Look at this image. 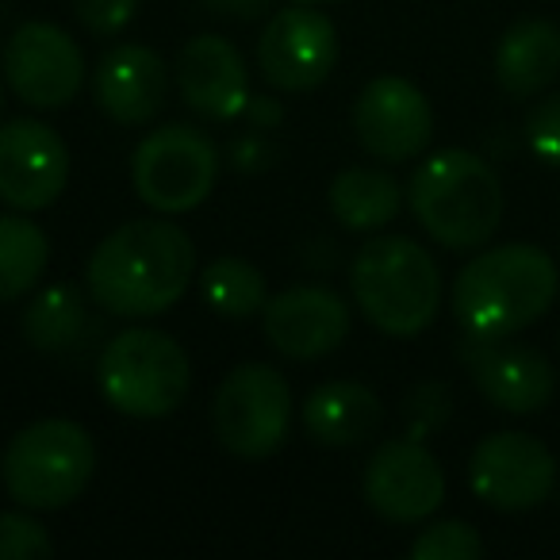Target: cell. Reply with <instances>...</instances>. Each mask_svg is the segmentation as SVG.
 <instances>
[{
	"instance_id": "1",
	"label": "cell",
	"mask_w": 560,
	"mask_h": 560,
	"mask_svg": "<svg viewBox=\"0 0 560 560\" xmlns=\"http://www.w3.org/2000/svg\"><path fill=\"white\" fill-rule=\"evenodd\" d=\"M196 246L170 219H131L116 226L85 265V289L96 307L119 319H154L188 292Z\"/></svg>"
},
{
	"instance_id": "2",
	"label": "cell",
	"mask_w": 560,
	"mask_h": 560,
	"mask_svg": "<svg viewBox=\"0 0 560 560\" xmlns=\"http://www.w3.org/2000/svg\"><path fill=\"white\" fill-rule=\"evenodd\" d=\"M560 272L541 246L506 242L483 249L453 284V315L460 330L483 338H511L534 327L557 300Z\"/></svg>"
},
{
	"instance_id": "3",
	"label": "cell",
	"mask_w": 560,
	"mask_h": 560,
	"mask_svg": "<svg viewBox=\"0 0 560 560\" xmlns=\"http://www.w3.org/2000/svg\"><path fill=\"white\" fill-rule=\"evenodd\" d=\"M407 200L419 226L445 249H480L503 223V180L472 150H438L411 173Z\"/></svg>"
},
{
	"instance_id": "4",
	"label": "cell",
	"mask_w": 560,
	"mask_h": 560,
	"mask_svg": "<svg viewBox=\"0 0 560 560\" xmlns=\"http://www.w3.org/2000/svg\"><path fill=\"white\" fill-rule=\"evenodd\" d=\"M350 289L361 315L381 335L415 338L438 319L442 269L407 234H381L358 249L350 265Z\"/></svg>"
},
{
	"instance_id": "5",
	"label": "cell",
	"mask_w": 560,
	"mask_h": 560,
	"mask_svg": "<svg viewBox=\"0 0 560 560\" xmlns=\"http://www.w3.org/2000/svg\"><path fill=\"white\" fill-rule=\"evenodd\" d=\"M96 445L73 419H39L16 430L0 453V483L27 511H62L89 488Z\"/></svg>"
},
{
	"instance_id": "6",
	"label": "cell",
	"mask_w": 560,
	"mask_h": 560,
	"mask_svg": "<svg viewBox=\"0 0 560 560\" xmlns=\"http://www.w3.org/2000/svg\"><path fill=\"white\" fill-rule=\"evenodd\" d=\"M101 392L127 419H165L188 396L192 365L185 346L154 327L119 330L96 365Z\"/></svg>"
},
{
	"instance_id": "7",
	"label": "cell",
	"mask_w": 560,
	"mask_h": 560,
	"mask_svg": "<svg viewBox=\"0 0 560 560\" xmlns=\"http://www.w3.org/2000/svg\"><path fill=\"white\" fill-rule=\"evenodd\" d=\"M219 180V147L192 124H165L139 142L131 158V185L158 215L196 211Z\"/></svg>"
},
{
	"instance_id": "8",
	"label": "cell",
	"mask_w": 560,
	"mask_h": 560,
	"mask_svg": "<svg viewBox=\"0 0 560 560\" xmlns=\"http://www.w3.org/2000/svg\"><path fill=\"white\" fill-rule=\"evenodd\" d=\"M211 430L234 457H272L292 430V388L284 373L261 361L231 369L211 399Z\"/></svg>"
},
{
	"instance_id": "9",
	"label": "cell",
	"mask_w": 560,
	"mask_h": 560,
	"mask_svg": "<svg viewBox=\"0 0 560 560\" xmlns=\"http://www.w3.org/2000/svg\"><path fill=\"white\" fill-rule=\"evenodd\" d=\"M0 70L20 101L43 112L78 101L89 73L78 39L47 20H32L12 32V39L4 43Z\"/></svg>"
},
{
	"instance_id": "10",
	"label": "cell",
	"mask_w": 560,
	"mask_h": 560,
	"mask_svg": "<svg viewBox=\"0 0 560 560\" xmlns=\"http://www.w3.org/2000/svg\"><path fill=\"white\" fill-rule=\"evenodd\" d=\"M468 488L495 511H534L557 488V460L537 438L499 430L468 457Z\"/></svg>"
},
{
	"instance_id": "11",
	"label": "cell",
	"mask_w": 560,
	"mask_h": 560,
	"mask_svg": "<svg viewBox=\"0 0 560 560\" xmlns=\"http://www.w3.org/2000/svg\"><path fill=\"white\" fill-rule=\"evenodd\" d=\"M261 78L280 93H312L338 66V27L312 4L284 9L257 39Z\"/></svg>"
},
{
	"instance_id": "12",
	"label": "cell",
	"mask_w": 560,
	"mask_h": 560,
	"mask_svg": "<svg viewBox=\"0 0 560 560\" xmlns=\"http://www.w3.org/2000/svg\"><path fill=\"white\" fill-rule=\"evenodd\" d=\"M457 358L480 388V396L506 415H537L557 396V373H552L549 358L526 342L483 338L465 330Z\"/></svg>"
},
{
	"instance_id": "13",
	"label": "cell",
	"mask_w": 560,
	"mask_h": 560,
	"mask_svg": "<svg viewBox=\"0 0 560 560\" xmlns=\"http://www.w3.org/2000/svg\"><path fill=\"white\" fill-rule=\"evenodd\" d=\"M353 131L376 162H411L434 139V108L419 85L384 73L361 89L353 104Z\"/></svg>"
},
{
	"instance_id": "14",
	"label": "cell",
	"mask_w": 560,
	"mask_h": 560,
	"mask_svg": "<svg viewBox=\"0 0 560 560\" xmlns=\"http://www.w3.org/2000/svg\"><path fill=\"white\" fill-rule=\"evenodd\" d=\"M365 503L396 526H419L442 506L445 472L419 438H392L376 445L365 465Z\"/></svg>"
},
{
	"instance_id": "15",
	"label": "cell",
	"mask_w": 560,
	"mask_h": 560,
	"mask_svg": "<svg viewBox=\"0 0 560 560\" xmlns=\"http://www.w3.org/2000/svg\"><path fill=\"white\" fill-rule=\"evenodd\" d=\"M70 150L43 119H12L0 127V200L16 211H43L66 192Z\"/></svg>"
},
{
	"instance_id": "16",
	"label": "cell",
	"mask_w": 560,
	"mask_h": 560,
	"mask_svg": "<svg viewBox=\"0 0 560 560\" xmlns=\"http://www.w3.org/2000/svg\"><path fill=\"white\" fill-rule=\"evenodd\" d=\"M261 327L277 353L292 361H319L346 342L350 307L335 289L292 284L269 296V304L261 307Z\"/></svg>"
},
{
	"instance_id": "17",
	"label": "cell",
	"mask_w": 560,
	"mask_h": 560,
	"mask_svg": "<svg viewBox=\"0 0 560 560\" xmlns=\"http://www.w3.org/2000/svg\"><path fill=\"white\" fill-rule=\"evenodd\" d=\"M177 89L180 101L203 119H231L246 116L249 104V73L242 62V50L223 35H196L177 55Z\"/></svg>"
},
{
	"instance_id": "18",
	"label": "cell",
	"mask_w": 560,
	"mask_h": 560,
	"mask_svg": "<svg viewBox=\"0 0 560 560\" xmlns=\"http://www.w3.org/2000/svg\"><path fill=\"white\" fill-rule=\"evenodd\" d=\"M170 96V66L142 43H119L96 62L93 101L112 124L147 127Z\"/></svg>"
},
{
	"instance_id": "19",
	"label": "cell",
	"mask_w": 560,
	"mask_h": 560,
	"mask_svg": "<svg viewBox=\"0 0 560 560\" xmlns=\"http://www.w3.org/2000/svg\"><path fill=\"white\" fill-rule=\"evenodd\" d=\"M384 419V404L361 381H327L307 396L304 430L315 445L350 450L376 434Z\"/></svg>"
},
{
	"instance_id": "20",
	"label": "cell",
	"mask_w": 560,
	"mask_h": 560,
	"mask_svg": "<svg viewBox=\"0 0 560 560\" xmlns=\"http://www.w3.org/2000/svg\"><path fill=\"white\" fill-rule=\"evenodd\" d=\"M560 78V27L518 20L495 47V81L511 96H537Z\"/></svg>"
},
{
	"instance_id": "21",
	"label": "cell",
	"mask_w": 560,
	"mask_h": 560,
	"mask_svg": "<svg viewBox=\"0 0 560 560\" xmlns=\"http://www.w3.org/2000/svg\"><path fill=\"white\" fill-rule=\"evenodd\" d=\"M404 208V188L392 173L350 165L330 180V211L350 231H381Z\"/></svg>"
},
{
	"instance_id": "22",
	"label": "cell",
	"mask_w": 560,
	"mask_h": 560,
	"mask_svg": "<svg viewBox=\"0 0 560 560\" xmlns=\"http://www.w3.org/2000/svg\"><path fill=\"white\" fill-rule=\"evenodd\" d=\"M89 327V307L73 284H50L39 289L24 307L20 330L39 353H62L81 342Z\"/></svg>"
},
{
	"instance_id": "23",
	"label": "cell",
	"mask_w": 560,
	"mask_h": 560,
	"mask_svg": "<svg viewBox=\"0 0 560 560\" xmlns=\"http://www.w3.org/2000/svg\"><path fill=\"white\" fill-rule=\"evenodd\" d=\"M200 296L219 319L242 323L261 315V307L269 304V284L254 261L223 254L200 272Z\"/></svg>"
},
{
	"instance_id": "24",
	"label": "cell",
	"mask_w": 560,
	"mask_h": 560,
	"mask_svg": "<svg viewBox=\"0 0 560 560\" xmlns=\"http://www.w3.org/2000/svg\"><path fill=\"white\" fill-rule=\"evenodd\" d=\"M50 238L27 215H0V304L20 300L47 272Z\"/></svg>"
},
{
	"instance_id": "25",
	"label": "cell",
	"mask_w": 560,
	"mask_h": 560,
	"mask_svg": "<svg viewBox=\"0 0 560 560\" xmlns=\"http://www.w3.org/2000/svg\"><path fill=\"white\" fill-rule=\"evenodd\" d=\"M411 557L415 560H480L483 537L460 518L430 522L411 541Z\"/></svg>"
},
{
	"instance_id": "26",
	"label": "cell",
	"mask_w": 560,
	"mask_h": 560,
	"mask_svg": "<svg viewBox=\"0 0 560 560\" xmlns=\"http://www.w3.org/2000/svg\"><path fill=\"white\" fill-rule=\"evenodd\" d=\"M55 557V537L35 514L4 511L0 514V560H47Z\"/></svg>"
},
{
	"instance_id": "27",
	"label": "cell",
	"mask_w": 560,
	"mask_h": 560,
	"mask_svg": "<svg viewBox=\"0 0 560 560\" xmlns=\"http://www.w3.org/2000/svg\"><path fill=\"white\" fill-rule=\"evenodd\" d=\"M526 142L549 170H560V93L545 96L526 116Z\"/></svg>"
},
{
	"instance_id": "28",
	"label": "cell",
	"mask_w": 560,
	"mask_h": 560,
	"mask_svg": "<svg viewBox=\"0 0 560 560\" xmlns=\"http://www.w3.org/2000/svg\"><path fill=\"white\" fill-rule=\"evenodd\" d=\"M450 419V388L445 384H419L407 396V438H427L434 434L442 422Z\"/></svg>"
},
{
	"instance_id": "29",
	"label": "cell",
	"mask_w": 560,
	"mask_h": 560,
	"mask_svg": "<svg viewBox=\"0 0 560 560\" xmlns=\"http://www.w3.org/2000/svg\"><path fill=\"white\" fill-rule=\"evenodd\" d=\"M135 9H139V0H73V12H78L81 27L101 35V39L124 32L135 20Z\"/></svg>"
},
{
	"instance_id": "30",
	"label": "cell",
	"mask_w": 560,
	"mask_h": 560,
	"mask_svg": "<svg viewBox=\"0 0 560 560\" xmlns=\"http://www.w3.org/2000/svg\"><path fill=\"white\" fill-rule=\"evenodd\" d=\"M211 12H219V16H231V20H257L265 16V9H269V0H203Z\"/></svg>"
},
{
	"instance_id": "31",
	"label": "cell",
	"mask_w": 560,
	"mask_h": 560,
	"mask_svg": "<svg viewBox=\"0 0 560 560\" xmlns=\"http://www.w3.org/2000/svg\"><path fill=\"white\" fill-rule=\"evenodd\" d=\"M246 119L257 127V131H269V127H277L280 119H284V108H280V104H272V101H265V96H261V101H254V96H249Z\"/></svg>"
},
{
	"instance_id": "32",
	"label": "cell",
	"mask_w": 560,
	"mask_h": 560,
	"mask_svg": "<svg viewBox=\"0 0 560 560\" xmlns=\"http://www.w3.org/2000/svg\"><path fill=\"white\" fill-rule=\"evenodd\" d=\"M300 4H335V0H300Z\"/></svg>"
},
{
	"instance_id": "33",
	"label": "cell",
	"mask_w": 560,
	"mask_h": 560,
	"mask_svg": "<svg viewBox=\"0 0 560 560\" xmlns=\"http://www.w3.org/2000/svg\"><path fill=\"white\" fill-rule=\"evenodd\" d=\"M0 104H4V96H0Z\"/></svg>"
}]
</instances>
